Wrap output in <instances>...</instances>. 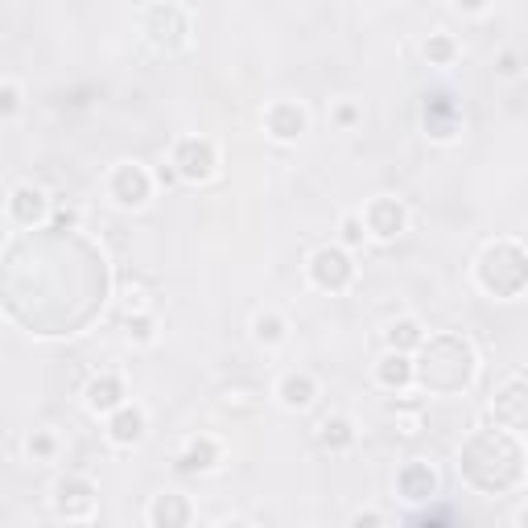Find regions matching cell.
Returning <instances> with one entry per match:
<instances>
[{
  "instance_id": "obj_1",
  "label": "cell",
  "mask_w": 528,
  "mask_h": 528,
  "mask_svg": "<svg viewBox=\"0 0 528 528\" xmlns=\"http://www.w3.org/2000/svg\"><path fill=\"white\" fill-rule=\"evenodd\" d=\"M503 273H512L516 281H528V256L516 244H495V248H487L483 260H479V281H483L495 297H503Z\"/></svg>"
},
{
  "instance_id": "obj_2",
  "label": "cell",
  "mask_w": 528,
  "mask_h": 528,
  "mask_svg": "<svg viewBox=\"0 0 528 528\" xmlns=\"http://www.w3.org/2000/svg\"><path fill=\"white\" fill-rule=\"evenodd\" d=\"M144 34L157 50H182L186 45V34H190V21L178 5H153L144 13Z\"/></svg>"
},
{
  "instance_id": "obj_3",
  "label": "cell",
  "mask_w": 528,
  "mask_h": 528,
  "mask_svg": "<svg viewBox=\"0 0 528 528\" xmlns=\"http://www.w3.org/2000/svg\"><path fill=\"white\" fill-rule=\"evenodd\" d=\"M310 281L318 289L339 294V289H347L355 281V264H351V256L343 248H318L310 256Z\"/></svg>"
},
{
  "instance_id": "obj_4",
  "label": "cell",
  "mask_w": 528,
  "mask_h": 528,
  "mask_svg": "<svg viewBox=\"0 0 528 528\" xmlns=\"http://www.w3.org/2000/svg\"><path fill=\"white\" fill-rule=\"evenodd\" d=\"M174 165H178L182 178L206 182L215 174V144L203 141V136H186V141L178 144V153H174Z\"/></svg>"
},
{
  "instance_id": "obj_5",
  "label": "cell",
  "mask_w": 528,
  "mask_h": 528,
  "mask_svg": "<svg viewBox=\"0 0 528 528\" xmlns=\"http://www.w3.org/2000/svg\"><path fill=\"white\" fill-rule=\"evenodd\" d=\"M404 206L396 198H376V203L367 206V232L376 235V240H396L404 232Z\"/></svg>"
},
{
  "instance_id": "obj_6",
  "label": "cell",
  "mask_w": 528,
  "mask_h": 528,
  "mask_svg": "<svg viewBox=\"0 0 528 528\" xmlns=\"http://www.w3.org/2000/svg\"><path fill=\"white\" fill-rule=\"evenodd\" d=\"M149 190H153V182L141 165H120V170L112 174V198H116L120 206H141L144 198H149Z\"/></svg>"
},
{
  "instance_id": "obj_7",
  "label": "cell",
  "mask_w": 528,
  "mask_h": 528,
  "mask_svg": "<svg viewBox=\"0 0 528 528\" xmlns=\"http://www.w3.org/2000/svg\"><path fill=\"white\" fill-rule=\"evenodd\" d=\"M495 417L512 430H528V384H508L500 396H495Z\"/></svg>"
},
{
  "instance_id": "obj_8",
  "label": "cell",
  "mask_w": 528,
  "mask_h": 528,
  "mask_svg": "<svg viewBox=\"0 0 528 528\" xmlns=\"http://www.w3.org/2000/svg\"><path fill=\"white\" fill-rule=\"evenodd\" d=\"M45 211H50V203H45V194L37 186H17L9 198V215L17 219L21 227H34L45 219Z\"/></svg>"
},
{
  "instance_id": "obj_9",
  "label": "cell",
  "mask_w": 528,
  "mask_h": 528,
  "mask_svg": "<svg viewBox=\"0 0 528 528\" xmlns=\"http://www.w3.org/2000/svg\"><path fill=\"white\" fill-rule=\"evenodd\" d=\"M305 128V112L297 104H273L269 108V133L277 141H297Z\"/></svg>"
},
{
  "instance_id": "obj_10",
  "label": "cell",
  "mask_w": 528,
  "mask_h": 528,
  "mask_svg": "<svg viewBox=\"0 0 528 528\" xmlns=\"http://www.w3.org/2000/svg\"><path fill=\"white\" fill-rule=\"evenodd\" d=\"M108 433L116 446H136L144 438V413L141 409H116L108 421Z\"/></svg>"
},
{
  "instance_id": "obj_11",
  "label": "cell",
  "mask_w": 528,
  "mask_h": 528,
  "mask_svg": "<svg viewBox=\"0 0 528 528\" xmlns=\"http://www.w3.org/2000/svg\"><path fill=\"white\" fill-rule=\"evenodd\" d=\"M120 396H125L120 376H95L87 384V409L91 413H116L120 409Z\"/></svg>"
},
{
  "instance_id": "obj_12",
  "label": "cell",
  "mask_w": 528,
  "mask_h": 528,
  "mask_svg": "<svg viewBox=\"0 0 528 528\" xmlns=\"http://www.w3.org/2000/svg\"><path fill=\"white\" fill-rule=\"evenodd\" d=\"M433 492H438V474L425 463H413L401 471V495H409V500H430Z\"/></svg>"
},
{
  "instance_id": "obj_13",
  "label": "cell",
  "mask_w": 528,
  "mask_h": 528,
  "mask_svg": "<svg viewBox=\"0 0 528 528\" xmlns=\"http://www.w3.org/2000/svg\"><path fill=\"white\" fill-rule=\"evenodd\" d=\"M277 396H281V404H285V409H305V404L318 396V384H314L305 372H294V376L281 380Z\"/></svg>"
},
{
  "instance_id": "obj_14",
  "label": "cell",
  "mask_w": 528,
  "mask_h": 528,
  "mask_svg": "<svg viewBox=\"0 0 528 528\" xmlns=\"http://www.w3.org/2000/svg\"><path fill=\"white\" fill-rule=\"evenodd\" d=\"M376 380L384 388H404L413 380V364L404 359V351H393V355H384L376 364Z\"/></svg>"
},
{
  "instance_id": "obj_15",
  "label": "cell",
  "mask_w": 528,
  "mask_h": 528,
  "mask_svg": "<svg viewBox=\"0 0 528 528\" xmlns=\"http://www.w3.org/2000/svg\"><path fill=\"white\" fill-rule=\"evenodd\" d=\"M215 458H219L215 442H211V438H198V442H190V446L182 450L178 466H182V471H211V466H215Z\"/></svg>"
},
{
  "instance_id": "obj_16",
  "label": "cell",
  "mask_w": 528,
  "mask_h": 528,
  "mask_svg": "<svg viewBox=\"0 0 528 528\" xmlns=\"http://www.w3.org/2000/svg\"><path fill=\"white\" fill-rule=\"evenodd\" d=\"M252 331H256V343H264V347H277L281 339H285V318L281 314H256L252 318Z\"/></svg>"
},
{
  "instance_id": "obj_17",
  "label": "cell",
  "mask_w": 528,
  "mask_h": 528,
  "mask_svg": "<svg viewBox=\"0 0 528 528\" xmlns=\"http://www.w3.org/2000/svg\"><path fill=\"white\" fill-rule=\"evenodd\" d=\"M351 421L347 417H331V421H323V433H318V442H323L326 450H347L351 446Z\"/></svg>"
},
{
  "instance_id": "obj_18",
  "label": "cell",
  "mask_w": 528,
  "mask_h": 528,
  "mask_svg": "<svg viewBox=\"0 0 528 528\" xmlns=\"http://www.w3.org/2000/svg\"><path fill=\"white\" fill-rule=\"evenodd\" d=\"M417 343H421V326L413 323V318H401V323L388 326V347L393 351H409V347H417Z\"/></svg>"
},
{
  "instance_id": "obj_19",
  "label": "cell",
  "mask_w": 528,
  "mask_h": 528,
  "mask_svg": "<svg viewBox=\"0 0 528 528\" xmlns=\"http://www.w3.org/2000/svg\"><path fill=\"white\" fill-rule=\"evenodd\" d=\"M425 58L438 63V66H450V63H454V42H450L446 34H433L430 42H425Z\"/></svg>"
},
{
  "instance_id": "obj_20",
  "label": "cell",
  "mask_w": 528,
  "mask_h": 528,
  "mask_svg": "<svg viewBox=\"0 0 528 528\" xmlns=\"http://www.w3.org/2000/svg\"><path fill=\"white\" fill-rule=\"evenodd\" d=\"M364 235H367V219L364 215H347V219H343V244H347V248H359V244H364Z\"/></svg>"
},
{
  "instance_id": "obj_21",
  "label": "cell",
  "mask_w": 528,
  "mask_h": 528,
  "mask_svg": "<svg viewBox=\"0 0 528 528\" xmlns=\"http://www.w3.org/2000/svg\"><path fill=\"white\" fill-rule=\"evenodd\" d=\"M128 334H136L141 343H149L153 339V318H149V314H133V318H128Z\"/></svg>"
},
{
  "instance_id": "obj_22",
  "label": "cell",
  "mask_w": 528,
  "mask_h": 528,
  "mask_svg": "<svg viewBox=\"0 0 528 528\" xmlns=\"http://www.w3.org/2000/svg\"><path fill=\"white\" fill-rule=\"evenodd\" d=\"M165 516L186 520V508H174V503H170V508H165V500H162V503H157V508H153V520H165Z\"/></svg>"
},
{
  "instance_id": "obj_23",
  "label": "cell",
  "mask_w": 528,
  "mask_h": 528,
  "mask_svg": "<svg viewBox=\"0 0 528 528\" xmlns=\"http://www.w3.org/2000/svg\"><path fill=\"white\" fill-rule=\"evenodd\" d=\"M50 446H55V442L45 438V433H37V438H29V450H37V454H50Z\"/></svg>"
},
{
  "instance_id": "obj_24",
  "label": "cell",
  "mask_w": 528,
  "mask_h": 528,
  "mask_svg": "<svg viewBox=\"0 0 528 528\" xmlns=\"http://www.w3.org/2000/svg\"><path fill=\"white\" fill-rule=\"evenodd\" d=\"M454 5H458L463 13H483V9H487V0H454Z\"/></svg>"
},
{
  "instance_id": "obj_25",
  "label": "cell",
  "mask_w": 528,
  "mask_h": 528,
  "mask_svg": "<svg viewBox=\"0 0 528 528\" xmlns=\"http://www.w3.org/2000/svg\"><path fill=\"white\" fill-rule=\"evenodd\" d=\"M5 112H17V87L5 83Z\"/></svg>"
},
{
  "instance_id": "obj_26",
  "label": "cell",
  "mask_w": 528,
  "mask_h": 528,
  "mask_svg": "<svg viewBox=\"0 0 528 528\" xmlns=\"http://www.w3.org/2000/svg\"><path fill=\"white\" fill-rule=\"evenodd\" d=\"M500 71H503V75H516V58L508 55V58H503V63H500Z\"/></svg>"
},
{
  "instance_id": "obj_27",
  "label": "cell",
  "mask_w": 528,
  "mask_h": 528,
  "mask_svg": "<svg viewBox=\"0 0 528 528\" xmlns=\"http://www.w3.org/2000/svg\"><path fill=\"white\" fill-rule=\"evenodd\" d=\"M339 120L343 125H355V108H339Z\"/></svg>"
}]
</instances>
